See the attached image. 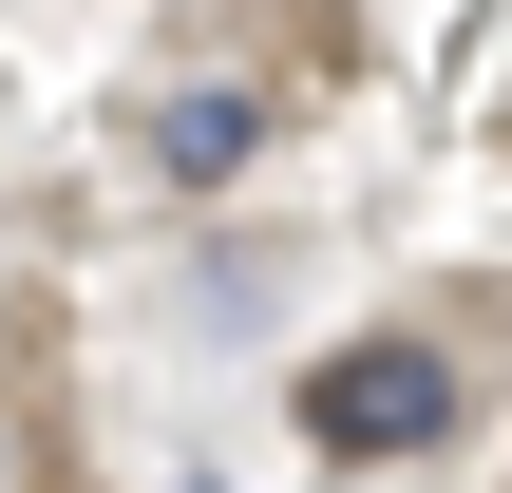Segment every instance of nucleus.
<instances>
[{"instance_id":"f257e3e1","label":"nucleus","mask_w":512,"mask_h":493,"mask_svg":"<svg viewBox=\"0 0 512 493\" xmlns=\"http://www.w3.org/2000/svg\"><path fill=\"white\" fill-rule=\"evenodd\" d=\"M304 437L361 456V475H380V456H437V437H456V361H437L418 323H380V342L304 361Z\"/></svg>"},{"instance_id":"f03ea898","label":"nucleus","mask_w":512,"mask_h":493,"mask_svg":"<svg viewBox=\"0 0 512 493\" xmlns=\"http://www.w3.org/2000/svg\"><path fill=\"white\" fill-rule=\"evenodd\" d=\"M247 152H266V95H247V76H209V95H152V171H171V190H228Z\"/></svg>"},{"instance_id":"7ed1b4c3","label":"nucleus","mask_w":512,"mask_h":493,"mask_svg":"<svg viewBox=\"0 0 512 493\" xmlns=\"http://www.w3.org/2000/svg\"><path fill=\"white\" fill-rule=\"evenodd\" d=\"M0 456H19V437H0Z\"/></svg>"}]
</instances>
